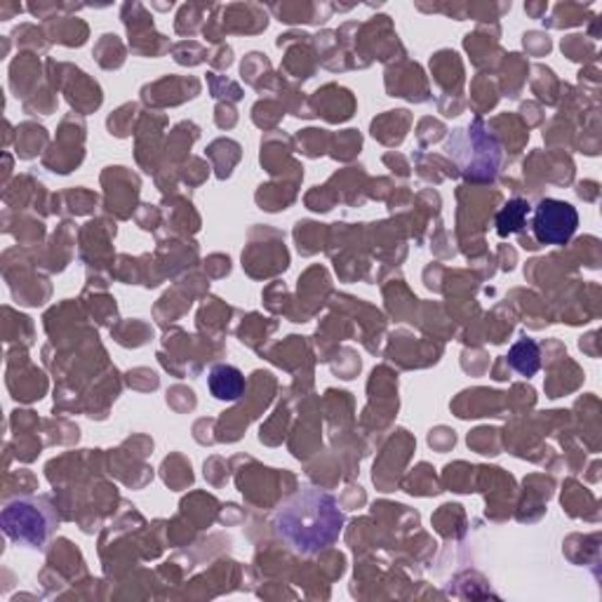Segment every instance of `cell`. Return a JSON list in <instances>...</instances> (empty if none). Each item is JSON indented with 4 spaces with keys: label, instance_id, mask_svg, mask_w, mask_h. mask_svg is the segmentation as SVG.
<instances>
[{
    "label": "cell",
    "instance_id": "4",
    "mask_svg": "<svg viewBox=\"0 0 602 602\" xmlns=\"http://www.w3.org/2000/svg\"><path fill=\"white\" fill-rule=\"evenodd\" d=\"M207 386H209V394L223 402L241 400L245 396V376L233 366H215L209 370Z\"/></svg>",
    "mask_w": 602,
    "mask_h": 602
},
{
    "label": "cell",
    "instance_id": "5",
    "mask_svg": "<svg viewBox=\"0 0 602 602\" xmlns=\"http://www.w3.org/2000/svg\"><path fill=\"white\" fill-rule=\"evenodd\" d=\"M509 366L523 376H535L541 368V348L535 340H521L511 346Z\"/></svg>",
    "mask_w": 602,
    "mask_h": 602
},
{
    "label": "cell",
    "instance_id": "3",
    "mask_svg": "<svg viewBox=\"0 0 602 602\" xmlns=\"http://www.w3.org/2000/svg\"><path fill=\"white\" fill-rule=\"evenodd\" d=\"M577 229L579 213L567 201L543 198L531 215V233L541 245H567Z\"/></svg>",
    "mask_w": 602,
    "mask_h": 602
},
{
    "label": "cell",
    "instance_id": "1",
    "mask_svg": "<svg viewBox=\"0 0 602 602\" xmlns=\"http://www.w3.org/2000/svg\"><path fill=\"white\" fill-rule=\"evenodd\" d=\"M344 523L337 499L318 487L299 489L273 515L278 539L299 555H318L330 549L342 537Z\"/></svg>",
    "mask_w": 602,
    "mask_h": 602
},
{
    "label": "cell",
    "instance_id": "2",
    "mask_svg": "<svg viewBox=\"0 0 602 602\" xmlns=\"http://www.w3.org/2000/svg\"><path fill=\"white\" fill-rule=\"evenodd\" d=\"M54 525H57V515L40 497H20L3 509L5 535L12 541L29 546V549H40L52 535Z\"/></svg>",
    "mask_w": 602,
    "mask_h": 602
},
{
    "label": "cell",
    "instance_id": "6",
    "mask_svg": "<svg viewBox=\"0 0 602 602\" xmlns=\"http://www.w3.org/2000/svg\"><path fill=\"white\" fill-rule=\"evenodd\" d=\"M529 203L523 198H513L507 205H503L497 213V233L501 238H509L513 233H521L527 223L529 217Z\"/></svg>",
    "mask_w": 602,
    "mask_h": 602
}]
</instances>
